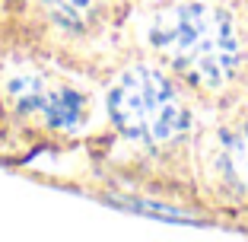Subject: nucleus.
I'll return each instance as SVG.
<instances>
[{
  "label": "nucleus",
  "mask_w": 248,
  "mask_h": 242,
  "mask_svg": "<svg viewBox=\"0 0 248 242\" xmlns=\"http://www.w3.org/2000/svg\"><path fill=\"white\" fill-rule=\"evenodd\" d=\"M146 38L185 80L204 89L226 86L242 61L232 16L213 3H178L162 10L153 16Z\"/></svg>",
  "instance_id": "1"
},
{
  "label": "nucleus",
  "mask_w": 248,
  "mask_h": 242,
  "mask_svg": "<svg viewBox=\"0 0 248 242\" xmlns=\"http://www.w3.org/2000/svg\"><path fill=\"white\" fill-rule=\"evenodd\" d=\"M108 115L124 137L166 144L191 128V112L172 83L156 70L134 67L108 89Z\"/></svg>",
  "instance_id": "2"
},
{
  "label": "nucleus",
  "mask_w": 248,
  "mask_h": 242,
  "mask_svg": "<svg viewBox=\"0 0 248 242\" xmlns=\"http://www.w3.org/2000/svg\"><path fill=\"white\" fill-rule=\"evenodd\" d=\"M7 96L13 99L16 112L42 115L51 128L73 131L86 118V99L70 86H51L35 74H16L7 80Z\"/></svg>",
  "instance_id": "3"
},
{
  "label": "nucleus",
  "mask_w": 248,
  "mask_h": 242,
  "mask_svg": "<svg viewBox=\"0 0 248 242\" xmlns=\"http://www.w3.org/2000/svg\"><path fill=\"white\" fill-rule=\"evenodd\" d=\"M217 166H219V176L229 185L248 191V125L219 134Z\"/></svg>",
  "instance_id": "4"
},
{
  "label": "nucleus",
  "mask_w": 248,
  "mask_h": 242,
  "mask_svg": "<svg viewBox=\"0 0 248 242\" xmlns=\"http://www.w3.org/2000/svg\"><path fill=\"white\" fill-rule=\"evenodd\" d=\"M42 3L61 29H80L95 7V0H42Z\"/></svg>",
  "instance_id": "5"
}]
</instances>
